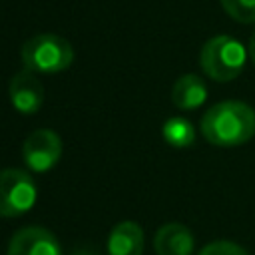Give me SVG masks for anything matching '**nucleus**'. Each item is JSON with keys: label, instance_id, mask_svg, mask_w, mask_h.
Returning a JSON list of instances; mask_svg holds the SVG:
<instances>
[{"label": "nucleus", "instance_id": "7", "mask_svg": "<svg viewBox=\"0 0 255 255\" xmlns=\"http://www.w3.org/2000/svg\"><path fill=\"white\" fill-rule=\"evenodd\" d=\"M8 94L12 106L24 116L36 114L44 104V86L36 78V74L26 68L12 76Z\"/></svg>", "mask_w": 255, "mask_h": 255}, {"label": "nucleus", "instance_id": "4", "mask_svg": "<svg viewBox=\"0 0 255 255\" xmlns=\"http://www.w3.org/2000/svg\"><path fill=\"white\" fill-rule=\"evenodd\" d=\"M38 189L28 171H0V217H20L36 203Z\"/></svg>", "mask_w": 255, "mask_h": 255}, {"label": "nucleus", "instance_id": "14", "mask_svg": "<svg viewBox=\"0 0 255 255\" xmlns=\"http://www.w3.org/2000/svg\"><path fill=\"white\" fill-rule=\"evenodd\" d=\"M247 54H249L251 64L255 66V32H253V34H251V38H249V44H247Z\"/></svg>", "mask_w": 255, "mask_h": 255}, {"label": "nucleus", "instance_id": "6", "mask_svg": "<svg viewBox=\"0 0 255 255\" xmlns=\"http://www.w3.org/2000/svg\"><path fill=\"white\" fill-rule=\"evenodd\" d=\"M8 255H62V247L52 231L32 225L14 233Z\"/></svg>", "mask_w": 255, "mask_h": 255}, {"label": "nucleus", "instance_id": "13", "mask_svg": "<svg viewBox=\"0 0 255 255\" xmlns=\"http://www.w3.org/2000/svg\"><path fill=\"white\" fill-rule=\"evenodd\" d=\"M199 255H249L241 245L233 243V241H227V239H219V241H213V243H207Z\"/></svg>", "mask_w": 255, "mask_h": 255}, {"label": "nucleus", "instance_id": "9", "mask_svg": "<svg viewBox=\"0 0 255 255\" xmlns=\"http://www.w3.org/2000/svg\"><path fill=\"white\" fill-rule=\"evenodd\" d=\"M143 229L135 221H120L108 235V255H141Z\"/></svg>", "mask_w": 255, "mask_h": 255}, {"label": "nucleus", "instance_id": "2", "mask_svg": "<svg viewBox=\"0 0 255 255\" xmlns=\"http://www.w3.org/2000/svg\"><path fill=\"white\" fill-rule=\"evenodd\" d=\"M247 52L243 44L233 36H213L199 52V66L207 78L215 82L235 80L245 66Z\"/></svg>", "mask_w": 255, "mask_h": 255}, {"label": "nucleus", "instance_id": "15", "mask_svg": "<svg viewBox=\"0 0 255 255\" xmlns=\"http://www.w3.org/2000/svg\"><path fill=\"white\" fill-rule=\"evenodd\" d=\"M72 255H98V253L88 251V249H80V251H76V253H72Z\"/></svg>", "mask_w": 255, "mask_h": 255}, {"label": "nucleus", "instance_id": "5", "mask_svg": "<svg viewBox=\"0 0 255 255\" xmlns=\"http://www.w3.org/2000/svg\"><path fill=\"white\" fill-rule=\"evenodd\" d=\"M62 155V139L52 129H36L32 131L22 147V157L28 169L36 173H44L52 169Z\"/></svg>", "mask_w": 255, "mask_h": 255}, {"label": "nucleus", "instance_id": "8", "mask_svg": "<svg viewBox=\"0 0 255 255\" xmlns=\"http://www.w3.org/2000/svg\"><path fill=\"white\" fill-rule=\"evenodd\" d=\"M195 247L193 233L183 223H165L157 229L153 249L157 255H191Z\"/></svg>", "mask_w": 255, "mask_h": 255}, {"label": "nucleus", "instance_id": "3", "mask_svg": "<svg viewBox=\"0 0 255 255\" xmlns=\"http://www.w3.org/2000/svg\"><path fill=\"white\" fill-rule=\"evenodd\" d=\"M74 50L70 42L58 34H38L22 46L24 68L34 74H58L70 68Z\"/></svg>", "mask_w": 255, "mask_h": 255}, {"label": "nucleus", "instance_id": "11", "mask_svg": "<svg viewBox=\"0 0 255 255\" xmlns=\"http://www.w3.org/2000/svg\"><path fill=\"white\" fill-rule=\"evenodd\" d=\"M163 139L171 145V147H189L195 141V128L189 120L181 118V116H173L169 120H165L163 128H161Z\"/></svg>", "mask_w": 255, "mask_h": 255}, {"label": "nucleus", "instance_id": "1", "mask_svg": "<svg viewBox=\"0 0 255 255\" xmlns=\"http://www.w3.org/2000/svg\"><path fill=\"white\" fill-rule=\"evenodd\" d=\"M199 129L201 135L217 147L247 143L255 135V110L237 100L219 102L203 114Z\"/></svg>", "mask_w": 255, "mask_h": 255}, {"label": "nucleus", "instance_id": "12", "mask_svg": "<svg viewBox=\"0 0 255 255\" xmlns=\"http://www.w3.org/2000/svg\"><path fill=\"white\" fill-rule=\"evenodd\" d=\"M229 18L239 24H255V0H219Z\"/></svg>", "mask_w": 255, "mask_h": 255}, {"label": "nucleus", "instance_id": "10", "mask_svg": "<svg viewBox=\"0 0 255 255\" xmlns=\"http://www.w3.org/2000/svg\"><path fill=\"white\" fill-rule=\"evenodd\" d=\"M207 98V86L197 74L181 76L171 88V102L179 110H195Z\"/></svg>", "mask_w": 255, "mask_h": 255}]
</instances>
